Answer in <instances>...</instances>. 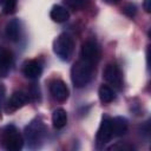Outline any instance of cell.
Masks as SVG:
<instances>
[{
	"mask_svg": "<svg viewBox=\"0 0 151 151\" xmlns=\"http://www.w3.org/2000/svg\"><path fill=\"white\" fill-rule=\"evenodd\" d=\"M81 59L87 60L92 64L97 63L99 59V47L96 41L93 40H87L86 42L83 44L81 46Z\"/></svg>",
	"mask_w": 151,
	"mask_h": 151,
	"instance_id": "cell-8",
	"label": "cell"
},
{
	"mask_svg": "<svg viewBox=\"0 0 151 151\" xmlns=\"http://www.w3.org/2000/svg\"><path fill=\"white\" fill-rule=\"evenodd\" d=\"M45 134V125L40 119L32 120L25 127V138L31 147L38 146L39 142H41Z\"/></svg>",
	"mask_w": 151,
	"mask_h": 151,
	"instance_id": "cell-4",
	"label": "cell"
},
{
	"mask_svg": "<svg viewBox=\"0 0 151 151\" xmlns=\"http://www.w3.org/2000/svg\"><path fill=\"white\" fill-rule=\"evenodd\" d=\"M73 50H74V40L68 33L59 34L53 42V51L55 55L63 61L70 60Z\"/></svg>",
	"mask_w": 151,
	"mask_h": 151,
	"instance_id": "cell-2",
	"label": "cell"
},
{
	"mask_svg": "<svg viewBox=\"0 0 151 151\" xmlns=\"http://www.w3.org/2000/svg\"><path fill=\"white\" fill-rule=\"evenodd\" d=\"M98 94H99V99L101 100V103H105V104L113 101L114 98H116L114 91L112 90V87H110L107 85H101L99 87Z\"/></svg>",
	"mask_w": 151,
	"mask_h": 151,
	"instance_id": "cell-16",
	"label": "cell"
},
{
	"mask_svg": "<svg viewBox=\"0 0 151 151\" xmlns=\"http://www.w3.org/2000/svg\"><path fill=\"white\" fill-rule=\"evenodd\" d=\"M112 125V134L116 137H120L127 131V120L124 117H114L111 119Z\"/></svg>",
	"mask_w": 151,
	"mask_h": 151,
	"instance_id": "cell-12",
	"label": "cell"
},
{
	"mask_svg": "<svg viewBox=\"0 0 151 151\" xmlns=\"http://www.w3.org/2000/svg\"><path fill=\"white\" fill-rule=\"evenodd\" d=\"M5 33L7 35V38L12 41H17L20 37V22L18 19H12L7 22L6 28H5Z\"/></svg>",
	"mask_w": 151,
	"mask_h": 151,
	"instance_id": "cell-13",
	"label": "cell"
},
{
	"mask_svg": "<svg viewBox=\"0 0 151 151\" xmlns=\"http://www.w3.org/2000/svg\"><path fill=\"white\" fill-rule=\"evenodd\" d=\"M104 1H106V2H109V4H113V2H117L118 0H104Z\"/></svg>",
	"mask_w": 151,
	"mask_h": 151,
	"instance_id": "cell-21",
	"label": "cell"
},
{
	"mask_svg": "<svg viewBox=\"0 0 151 151\" xmlns=\"http://www.w3.org/2000/svg\"><path fill=\"white\" fill-rule=\"evenodd\" d=\"M22 72H24L26 78L34 80V79H38L40 77V74L42 72V66H41L40 61L33 59V60H29L25 64Z\"/></svg>",
	"mask_w": 151,
	"mask_h": 151,
	"instance_id": "cell-9",
	"label": "cell"
},
{
	"mask_svg": "<svg viewBox=\"0 0 151 151\" xmlns=\"http://www.w3.org/2000/svg\"><path fill=\"white\" fill-rule=\"evenodd\" d=\"M112 125H111V118L107 116H104L100 123V126L97 132V145L104 146L112 137Z\"/></svg>",
	"mask_w": 151,
	"mask_h": 151,
	"instance_id": "cell-6",
	"label": "cell"
},
{
	"mask_svg": "<svg viewBox=\"0 0 151 151\" xmlns=\"http://www.w3.org/2000/svg\"><path fill=\"white\" fill-rule=\"evenodd\" d=\"M92 73H93L92 63L84 59L78 60L71 68V79L73 85L79 88L86 86L92 78Z\"/></svg>",
	"mask_w": 151,
	"mask_h": 151,
	"instance_id": "cell-1",
	"label": "cell"
},
{
	"mask_svg": "<svg viewBox=\"0 0 151 151\" xmlns=\"http://www.w3.org/2000/svg\"><path fill=\"white\" fill-rule=\"evenodd\" d=\"M50 17L55 22H65L68 20L70 13L65 7H63L60 5H55L52 7V9L50 12Z\"/></svg>",
	"mask_w": 151,
	"mask_h": 151,
	"instance_id": "cell-14",
	"label": "cell"
},
{
	"mask_svg": "<svg viewBox=\"0 0 151 151\" xmlns=\"http://www.w3.org/2000/svg\"><path fill=\"white\" fill-rule=\"evenodd\" d=\"M87 1L88 0H64V4L66 5V7L74 9V11H78V9L83 8Z\"/></svg>",
	"mask_w": 151,
	"mask_h": 151,
	"instance_id": "cell-17",
	"label": "cell"
},
{
	"mask_svg": "<svg viewBox=\"0 0 151 151\" xmlns=\"http://www.w3.org/2000/svg\"><path fill=\"white\" fill-rule=\"evenodd\" d=\"M143 7H144L145 12L150 13V12H151V0H144V2H143Z\"/></svg>",
	"mask_w": 151,
	"mask_h": 151,
	"instance_id": "cell-20",
	"label": "cell"
},
{
	"mask_svg": "<svg viewBox=\"0 0 151 151\" xmlns=\"http://www.w3.org/2000/svg\"><path fill=\"white\" fill-rule=\"evenodd\" d=\"M2 144L9 151H19L24 145V138L15 126L8 125L2 132Z\"/></svg>",
	"mask_w": 151,
	"mask_h": 151,
	"instance_id": "cell-3",
	"label": "cell"
},
{
	"mask_svg": "<svg viewBox=\"0 0 151 151\" xmlns=\"http://www.w3.org/2000/svg\"><path fill=\"white\" fill-rule=\"evenodd\" d=\"M15 8H17V0H6L4 2V12L6 14L14 13Z\"/></svg>",
	"mask_w": 151,
	"mask_h": 151,
	"instance_id": "cell-18",
	"label": "cell"
},
{
	"mask_svg": "<svg viewBox=\"0 0 151 151\" xmlns=\"http://www.w3.org/2000/svg\"><path fill=\"white\" fill-rule=\"evenodd\" d=\"M13 61L12 53L8 50L0 48V77H6L11 70Z\"/></svg>",
	"mask_w": 151,
	"mask_h": 151,
	"instance_id": "cell-11",
	"label": "cell"
},
{
	"mask_svg": "<svg viewBox=\"0 0 151 151\" xmlns=\"http://www.w3.org/2000/svg\"><path fill=\"white\" fill-rule=\"evenodd\" d=\"M52 123H53V126L55 129H61L66 125L67 123V113L64 109L59 107V109H55L53 111V114H52Z\"/></svg>",
	"mask_w": 151,
	"mask_h": 151,
	"instance_id": "cell-15",
	"label": "cell"
},
{
	"mask_svg": "<svg viewBox=\"0 0 151 151\" xmlns=\"http://www.w3.org/2000/svg\"><path fill=\"white\" fill-rule=\"evenodd\" d=\"M123 12H124L127 17L132 18V17H134V14H136L137 9H136V6H134V5H132V4H127V5H125V6H124Z\"/></svg>",
	"mask_w": 151,
	"mask_h": 151,
	"instance_id": "cell-19",
	"label": "cell"
},
{
	"mask_svg": "<svg viewBox=\"0 0 151 151\" xmlns=\"http://www.w3.org/2000/svg\"><path fill=\"white\" fill-rule=\"evenodd\" d=\"M50 92H51L52 97L57 101H60V103L65 101L68 98V94H70L67 85L63 80H60V79H55V80L51 81V84H50Z\"/></svg>",
	"mask_w": 151,
	"mask_h": 151,
	"instance_id": "cell-7",
	"label": "cell"
},
{
	"mask_svg": "<svg viewBox=\"0 0 151 151\" xmlns=\"http://www.w3.org/2000/svg\"><path fill=\"white\" fill-rule=\"evenodd\" d=\"M103 77L109 84H111L112 86H114L117 88H120L123 85V76H122L119 67L116 64L106 65V67L103 72Z\"/></svg>",
	"mask_w": 151,
	"mask_h": 151,
	"instance_id": "cell-5",
	"label": "cell"
},
{
	"mask_svg": "<svg viewBox=\"0 0 151 151\" xmlns=\"http://www.w3.org/2000/svg\"><path fill=\"white\" fill-rule=\"evenodd\" d=\"M27 101V96L21 92V91H18V92H14L12 94V97L9 98L8 100V104H7V112H13V111H17L18 109L22 107Z\"/></svg>",
	"mask_w": 151,
	"mask_h": 151,
	"instance_id": "cell-10",
	"label": "cell"
},
{
	"mask_svg": "<svg viewBox=\"0 0 151 151\" xmlns=\"http://www.w3.org/2000/svg\"><path fill=\"white\" fill-rule=\"evenodd\" d=\"M5 1H6V0H0V5H1V4H4Z\"/></svg>",
	"mask_w": 151,
	"mask_h": 151,
	"instance_id": "cell-22",
	"label": "cell"
}]
</instances>
